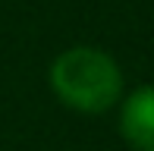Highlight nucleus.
I'll use <instances>...</instances> for the list:
<instances>
[{
  "mask_svg": "<svg viewBox=\"0 0 154 151\" xmlns=\"http://www.w3.org/2000/svg\"><path fill=\"white\" fill-rule=\"evenodd\" d=\"M54 98L75 113H107L123 98V69L113 54L91 44H72L51 60L47 69Z\"/></svg>",
  "mask_w": 154,
  "mask_h": 151,
  "instance_id": "1",
  "label": "nucleus"
},
{
  "mask_svg": "<svg viewBox=\"0 0 154 151\" xmlns=\"http://www.w3.org/2000/svg\"><path fill=\"white\" fill-rule=\"evenodd\" d=\"M120 135L135 151H154V85H138L120 98Z\"/></svg>",
  "mask_w": 154,
  "mask_h": 151,
  "instance_id": "2",
  "label": "nucleus"
}]
</instances>
